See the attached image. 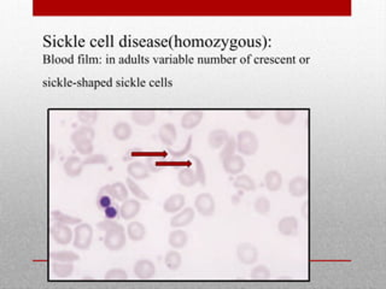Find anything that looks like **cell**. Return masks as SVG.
<instances>
[{
	"label": "cell",
	"instance_id": "9",
	"mask_svg": "<svg viewBox=\"0 0 386 289\" xmlns=\"http://www.w3.org/2000/svg\"><path fill=\"white\" fill-rule=\"evenodd\" d=\"M196 217V211L192 207H185L173 216L171 218V227L174 229L185 228L193 222Z\"/></svg>",
	"mask_w": 386,
	"mask_h": 289
},
{
	"label": "cell",
	"instance_id": "3",
	"mask_svg": "<svg viewBox=\"0 0 386 289\" xmlns=\"http://www.w3.org/2000/svg\"><path fill=\"white\" fill-rule=\"evenodd\" d=\"M93 240V228L88 223H80L74 229L73 245L76 250L86 251L91 247Z\"/></svg>",
	"mask_w": 386,
	"mask_h": 289
},
{
	"label": "cell",
	"instance_id": "2",
	"mask_svg": "<svg viewBox=\"0 0 386 289\" xmlns=\"http://www.w3.org/2000/svg\"><path fill=\"white\" fill-rule=\"evenodd\" d=\"M126 242H127V237H126V229L122 224L117 223L108 231H105L104 246L106 250L118 252L125 247Z\"/></svg>",
	"mask_w": 386,
	"mask_h": 289
},
{
	"label": "cell",
	"instance_id": "32",
	"mask_svg": "<svg viewBox=\"0 0 386 289\" xmlns=\"http://www.w3.org/2000/svg\"><path fill=\"white\" fill-rule=\"evenodd\" d=\"M52 260L59 261V263H75V261L80 260V255L74 253V252H52L50 254Z\"/></svg>",
	"mask_w": 386,
	"mask_h": 289
},
{
	"label": "cell",
	"instance_id": "24",
	"mask_svg": "<svg viewBox=\"0 0 386 289\" xmlns=\"http://www.w3.org/2000/svg\"><path fill=\"white\" fill-rule=\"evenodd\" d=\"M133 129L127 122H117L112 128V136L118 141H127L132 138Z\"/></svg>",
	"mask_w": 386,
	"mask_h": 289
},
{
	"label": "cell",
	"instance_id": "13",
	"mask_svg": "<svg viewBox=\"0 0 386 289\" xmlns=\"http://www.w3.org/2000/svg\"><path fill=\"white\" fill-rule=\"evenodd\" d=\"M288 193L295 198H303L308 194V180L305 176H296L288 182Z\"/></svg>",
	"mask_w": 386,
	"mask_h": 289
},
{
	"label": "cell",
	"instance_id": "34",
	"mask_svg": "<svg viewBox=\"0 0 386 289\" xmlns=\"http://www.w3.org/2000/svg\"><path fill=\"white\" fill-rule=\"evenodd\" d=\"M98 117H99V114L95 111H79L78 112V118L79 121L82 123L84 125H89V127H92V125H94L96 121H98Z\"/></svg>",
	"mask_w": 386,
	"mask_h": 289
},
{
	"label": "cell",
	"instance_id": "30",
	"mask_svg": "<svg viewBox=\"0 0 386 289\" xmlns=\"http://www.w3.org/2000/svg\"><path fill=\"white\" fill-rule=\"evenodd\" d=\"M164 264L169 270L176 271L182 264V255L178 251H169L164 255Z\"/></svg>",
	"mask_w": 386,
	"mask_h": 289
},
{
	"label": "cell",
	"instance_id": "40",
	"mask_svg": "<svg viewBox=\"0 0 386 289\" xmlns=\"http://www.w3.org/2000/svg\"><path fill=\"white\" fill-rule=\"evenodd\" d=\"M104 278L106 281H126L128 280V274L123 269H111L105 274Z\"/></svg>",
	"mask_w": 386,
	"mask_h": 289
},
{
	"label": "cell",
	"instance_id": "39",
	"mask_svg": "<svg viewBox=\"0 0 386 289\" xmlns=\"http://www.w3.org/2000/svg\"><path fill=\"white\" fill-rule=\"evenodd\" d=\"M250 277L255 281H266L271 277V270L266 265H258L251 271Z\"/></svg>",
	"mask_w": 386,
	"mask_h": 289
},
{
	"label": "cell",
	"instance_id": "37",
	"mask_svg": "<svg viewBox=\"0 0 386 289\" xmlns=\"http://www.w3.org/2000/svg\"><path fill=\"white\" fill-rule=\"evenodd\" d=\"M235 151H237V140H235L234 138H229L227 142L224 145V147H222L221 152H220L219 158L221 159V161H225L226 158L234 154Z\"/></svg>",
	"mask_w": 386,
	"mask_h": 289
},
{
	"label": "cell",
	"instance_id": "23",
	"mask_svg": "<svg viewBox=\"0 0 386 289\" xmlns=\"http://www.w3.org/2000/svg\"><path fill=\"white\" fill-rule=\"evenodd\" d=\"M264 185L269 192L280 191L282 187V176L280 171L269 170L264 176Z\"/></svg>",
	"mask_w": 386,
	"mask_h": 289
},
{
	"label": "cell",
	"instance_id": "5",
	"mask_svg": "<svg viewBox=\"0 0 386 289\" xmlns=\"http://www.w3.org/2000/svg\"><path fill=\"white\" fill-rule=\"evenodd\" d=\"M237 258L242 264L252 265L258 260V250L256 246L249 242L239 244L237 247Z\"/></svg>",
	"mask_w": 386,
	"mask_h": 289
},
{
	"label": "cell",
	"instance_id": "14",
	"mask_svg": "<svg viewBox=\"0 0 386 289\" xmlns=\"http://www.w3.org/2000/svg\"><path fill=\"white\" fill-rule=\"evenodd\" d=\"M84 168H85L84 161L80 159L79 157H76V155H70V157H68L65 159L64 164H63V169H64L65 175L71 178L81 176L82 171H84Z\"/></svg>",
	"mask_w": 386,
	"mask_h": 289
},
{
	"label": "cell",
	"instance_id": "19",
	"mask_svg": "<svg viewBox=\"0 0 386 289\" xmlns=\"http://www.w3.org/2000/svg\"><path fill=\"white\" fill-rule=\"evenodd\" d=\"M148 235V229L140 222H129L127 225V237L133 242H140Z\"/></svg>",
	"mask_w": 386,
	"mask_h": 289
},
{
	"label": "cell",
	"instance_id": "27",
	"mask_svg": "<svg viewBox=\"0 0 386 289\" xmlns=\"http://www.w3.org/2000/svg\"><path fill=\"white\" fill-rule=\"evenodd\" d=\"M51 269L52 274L58 278H68L74 272V265H73V263H59V261H55L51 265Z\"/></svg>",
	"mask_w": 386,
	"mask_h": 289
},
{
	"label": "cell",
	"instance_id": "29",
	"mask_svg": "<svg viewBox=\"0 0 386 289\" xmlns=\"http://www.w3.org/2000/svg\"><path fill=\"white\" fill-rule=\"evenodd\" d=\"M51 217L56 223L58 224H65V225H78L82 222L81 218L74 217V216H69L63 214L61 211H52Z\"/></svg>",
	"mask_w": 386,
	"mask_h": 289
},
{
	"label": "cell",
	"instance_id": "44",
	"mask_svg": "<svg viewBox=\"0 0 386 289\" xmlns=\"http://www.w3.org/2000/svg\"><path fill=\"white\" fill-rule=\"evenodd\" d=\"M96 205H98V207L102 208V210H105V208H108L109 206L112 205V197L109 194H98Z\"/></svg>",
	"mask_w": 386,
	"mask_h": 289
},
{
	"label": "cell",
	"instance_id": "42",
	"mask_svg": "<svg viewBox=\"0 0 386 289\" xmlns=\"http://www.w3.org/2000/svg\"><path fill=\"white\" fill-rule=\"evenodd\" d=\"M192 142H193V138L192 136H188L187 139V142L185 144V147H182L181 149H179V151H173V149L168 148V153L172 155L174 159H180L184 157V155H186L188 153L189 151H191V147H192Z\"/></svg>",
	"mask_w": 386,
	"mask_h": 289
},
{
	"label": "cell",
	"instance_id": "11",
	"mask_svg": "<svg viewBox=\"0 0 386 289\" xmlns=\"http://www.w3.org/2000/svg\"><path fill=\"white\" fill-rule=\"evenodd\" d=\"M127 174L129 177H132L135 181L146 180L151 176V170H150L148 164L140 161H133L127 165Z\"/></svg>",
	"mask_w": 386,
	"mask_h": 289
},
{
	"label": "cell",
	"instance_id": "45",
	"mask_svg": "<svg viewBox=\"0 0 386 289\" xmlns=\"http://www.w3.org/2000/svg\"><path fill=\"white\" fill-rule=\"evenodd\" d=\"M116 224H117V221H111V219H106L105 218L104 221L99 222V223L96 224V227H98L103 231H108L109 229H111Z\"/></svg>",
	"mask_w": 386,
	"mask_h": 289
},
{
	"label": "cell",
	"instance_id": "21",
	"mask_svg": "<svg viewBox=\"0 0 386 289\" xmlns=\"http://www.w3.org/2000/svg\"><path fill=\"white\" fill-rule=\"evenodd\" d=\"M168 244L171 245V247L174 248V250H181V248L186 247V245L188 244L187 232L182 230L181 228L175 229V230H173L171 234H169Z\"/></svg>",
	"mask_w": 386,
	"mask_h": 289
},
{
	"label": "cell",
	"instance_id": "4",
	"mask_svg": "<svg viewBox=\"0 0 386 289\" xmlns=\"http://www.w3.org/2000/svg\"><path fill=\"white\" fill-rule=\"evenodd\" d=\"M195 208L203 217H211L216 210L215 199L209 193H201L195 199Z\"/></svg>",
	"mask_w": 386,
	"mask_h": 289
},
{
	"label": "cell",
	"instance_id": "17",
	"mask_svg": "<svg viewBox=\"0 0 386 289\" xmlns=\"http://www.w3.org/2000/svg\"><path fill=\"white\" fill-rule=\"evenodd\" d=\"M203 117H204V114L202 111H198V110L185 112L181 117V127L186 130H192V129L197 128L201 124Z\"/></svg>",
	"mask_w": 386,
	"mask_h": 289
},
{
	"label": "cell",
	"instance_id": "43",
	"mask_svg": "<svg viewBox=\"0 0 386 289\" xmlns=\"http://www.w3.org/2000/svg\"><path fill=\"white\" fill-rule=\"evenodd\" d=\"M104 216L106 219H111V221H118L121 212H119V207L117 205H111L108 208L104 210Z\"/></svg>",
	"mask_w": 386,
	"mask_h": 289
},
{
	"label": "cell",
	"instance_id": "26",
	"mask_svg": "<svg viewBox=\"0 0 386 289\" xmlns=\"http://www.w3.org/2000/svg\"><path fill=\"white\" fill-rule=\"evenodd\" d=\"M233 186L237 189H240V191L245 192H254L256 191V188H257L254 178H252L251 176L245 174L237 175V178L233 182Z\"/></svg>",
	"mask_w": 386,
	"mask_h": 289
},
{
	"label": "cell",
	"instance_id": "10",
	"mask_svg": "<svg viewBox=\"0 0 386 289\" xmlns=\"http://www.w3.org/2000/svg\"><path fill=\"white\" fill-rule=\"evenodd\" d=\"M278 231L284 237H297L299 232V222L295 216L282 217L278 223Z\"/></svg>",
	"mask_w": 386,
	"mask_h": 289
},
{
	"label": "cell",
	"instance_id": "47",
	"mask_svg": "<svg viewBox=\"0 0 386 289\" xmlns=\"http://www.w3.org/2000/svg\"><path fill=\"white\" fill-rule=\"evenodd\" d=\"M53 155H55V151H53V146H51V161L53 159Z\"/></svg>",
	"mask_w": 386,
	"mask_h": 289
},
{
	"label": "cell",
	"instance_id": "46",
	"mask_svg": "<svg viewBox=\"0 0 386 289\" xmlns=\"http://www.w3.org/2000/svg\"><path fill=\"white\" fill-rule=\"evenodd\" d=\"M245 115L249 119H252V121H258V119H261L262 117H263L264 114L262 111H258V110H251V111H246Z\"/></svg>",
	"mask_w": 386,
	"mask_h": 289
},
{
	"label": "cell",
	"instance_id": "33",
	"mask_svg": "<svg viewBox=\"0 0 386 289\" xmlns=\"http://www.w3.org/2000/svg\"><path fill=\"white\" fill-rule=\"evenodd\" d=\"M254 208L259 216H267L271 212V201L267 197H258L255 200Z\"/></svg>",
	"mask_w": 386,
	"mask_h": 289
},
{
	"label": "cell",
	"instance_id": "35",
	"mask_svg": "<svg viewBox=\"0 0 386 289\" xmlns=\"http://www.w3.org/2000/svg\"><path fill=\"white\" fill-rule=\"evenodd\" d=\"M275 119L279 124L281 125H290L295 122L296 119V112L295 111H287V110H281V111L275 112Z\"/></svg>",
	"mask_w": 386,
	"mask_h": 289
},
{
	"label": "cell",
	"instance_id": "8",
	"mask_svg": "<svg viewBox=\"0 0 386 289\" xmlns=\"http://www.w3.org/2000/svg\"><path fill=\"white\" fill-rule=\"evenodd\" d=\"M133 272L139 280H151L156 275V267L149 259H139L133 267Z\"/></svg>",
	"mask_w": 386,
	"mask_h": 289
},
{
	"label": "cell",
	"instance_id": "25",
	"mask_svg": "<svg viewBox=\"0 0 386 289\" xmlns=\"http://www.w3.org/2000/svg\"><path fill=\"white\" fill-rule=\"evenodd\" d=\"M178 180L179 183L186 188H191L198 183L197 175H196V172L191 168L180 169L178 172Z\"/></svg>",
	"mask_w": 386,
	"mask_h": 289
},
{
	"label": "cell",
	"instance_id": "22",
	"mask_svg": "<svg viewBox=\"0 0 386 289\" xmlns=\"http://www.w3.org/2000/svg\"><path fill=\"white\" fill-rule=\"evenodd\" d=\"M156 116H157L156 112L145 110V111H133L131 118L135 124L140 125V127H149L152 123H155Z\"/></svg>",
	"mask_w": 386,
	"mask_h": 289
},
{
	"label": "cell",
	"instance_id": "15",
	"mask_svg": "<svg viewBox=\"0 0 386 289\" xmlns=\"http://www.w3.org/2000/svg\"><path fill=\"white\" fill-rule=\"evenodd\" d=\"M140 210L141 204L136 199H127L126 201H123L121 207H119L121 217L125 221H133L136 216L140 214Z\"/></svg>",
	"mask_w": 386,
	"mask_h": 289
},
{
	"label": "cell",
	"instance_id": "16",
	"mask_svg": "<svg viewBox=\"0 0 386 289\" xmlns=\"http://www.w3.org/2000/svg\"><path fill=\"white\" fill-rule=\"evenodd\" d=\"M186 204V198L182 194H173L168 199H165V201L163 202V210L165 214L169 215H175L176 212H179L184 208Z\"/></svg>",
	"mask_w": 386,
	"mask_h": 289
},
{
	"label": "cell",
	"instance_id": "41",
	"mask_svg": "<svg viewBox=\"0 0 386 289\" xmlns=\"http://www.w3.org/2000/svg\"><path fill=\"white\" fill-rule=\"evenodd\" d=\"M109 159L105 157L104 154L102 153H96V154H91L88 157H86L84 159V165L85 167H91V165H106L108 164Z\"/></svg>",
	"mask_w": 386,
	"mask_h": 289
},
{
	"label": "cell",
	"instance_id": "6",
	"mask_svg": "<svg viewBox=\"0 0 386 289\" xmlns=\"http://www.w3.org/2000/svg\"><path fill=\"white\" fill-rule=\"evenodd\" d=\"M128 192L129 191H128L127 186H126L125 183H122V182L117 181L111 185L103 186V187L99 189L98 194H109V195H111L115 200L123 202L128 199V195H129Z\"/></svg>",
	"mask_w": 386,
	"mask_h": 289
},
{
	"label": "cell",
	"instance_id": "31",
	"mask_svg": "<svg viewBox=\"0 0 386 289\" xmlns=\"http://www.w3.org/2000/svg\"><path fill=\"white\" fill-rule=\"evenodd\" d=\"M126 182H127L126 185H127V188H128L129 193H132V194L134 195L135 199H139V200H145V201L150 200V195L140 187V186L136 183L135 180H133L132 177H129V176H128Z\"/></svg>",
	"mask_w": 386,
	"mask_h": 289
},
{
	"label": "cell",
	"instance_id": "1",
	"mask_svg": "<svg viewBox=\"0 0 386 289\" xmlns=\"http://www.w3.org/2000/svg\"><path fill=\"white\" fill-rule=\"evenodd\" d=\"M237 151L239 154L246 155H255L256 152L258 151L259 141L257 135L251 130H242L237 135Z\"/></svg>",
	"mask_w": 386,
	"mask_h": 289
},
{
	"label": "cell",
	"instance_id": "18",
	"mask_svg": "<svg viewBox=\"0 0 386 289\" xmlns=\"http://www.w3.org/2000/svg\"><path fill=\"white\" fill-rule=\"evenodd\" d=\"M229 139V134L226 129H214L209 133L208 144L209 147L212 149H220L224 147V145Z\"/></svg>",
	"mask_w": 386,
	"mask_h": 289
},
{
	"label": "cell",
	"instance_id": "7",
	"mask_svg": "<svg viewBox=\"0 0 386 289\" xmlns=\"http://www.w3.org/2000/svg\"><path fill=\"white\" fill-rule=\"evenodd\" d=\"M73 232H74V230H71V229L69 228V225L65 224L56 223L51 227V237L53 239V241L57 245L66 246L70 244L73 239H74L73 238L74 237Z\"/></svg>",
	"mask_w": 386,
	"mask_h": 289
},
{
	"label": "cell",
	"instance_id": "36",
	"mask_svg": "<svg viewBox=\"0 0 386 289\" xmlns=\"http://www.w3.org/2000/svg\"><path fill=\"white\" fill-rule=\"evenodd\" d=\"M73 145H74L75 149L79 152L80 154L86 155V157H88V155L93 154V149H94V146H93L92 140H79V141L73 142Z\"/></svg>",
	"mask_w": 386,
	"mask_h": 289
},
{
	"label": "cell",
	"instance_id": "38",
	"mask_svg": "<svg viewBox=\"0 0 386 289\" xmlns=\"http://www.w3.org/2000/svg\"><path fill=\"white\" fill-rule=\"evenodd\" d=\"M191 161L195 162V165H196V175H197V178H198V183L202 185V186H205L206 185V174H205V168H204V164H203V162L199 159L198 157H196V155H191Z\"/></svg>",
	"mask_w": 386,
	"mask_h": 289
},
{
	"label": "cell",
	"instance_id": "12",
	"mask_svg": "<svg viewBox=\"0 0 386 289\" xmlns=\"http://www.w3.org/2000/svg\"><path fill=\"white\" fill-rule=\"evenodd\" d=\"M222 167L226 174L228 175H240L246 167L244 158L240 154H233L231 157L222 161Z\"/></svg>",
	"mask_w": 386,
	"mask_h": 289
},
{
	"label": "cell",
	"instance_id": "28",
	"mask_svg": "<svg viewBox=\"0 0 386 289\" xmlns=\"http://www.w3.org/2000/svg\"><path fill=\"white\" fill-rule=\"evenodd\" d=\"M71 142L79 141V140H94L95 139V130L93 127L89 125H81L73 133L71 136Z\"/></svg>",
	"mask_w": 386,
	"mask_h": 289
},
{
	"label": "cell",
	"instance_id": "20",
	"mask_svg": "<svg viewBox=\"0 0 386 289\" xmlns=\"http://www.w3.org/2000/svg\"><path fill=\"white\" fill-rule=\"evenodd\" d=\"M159 140L162 141L163 145L172 146L176 141L178 138V130H176L175 125L173 123H164L158 130Z\"/></svg>",
	"mask_w": 386,
	"mask_h": 289
}]
</instances>
